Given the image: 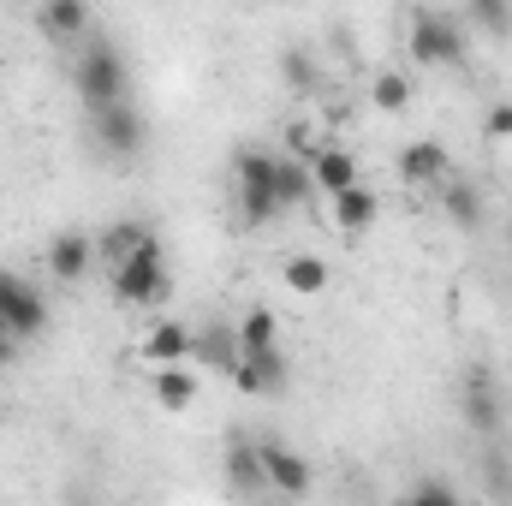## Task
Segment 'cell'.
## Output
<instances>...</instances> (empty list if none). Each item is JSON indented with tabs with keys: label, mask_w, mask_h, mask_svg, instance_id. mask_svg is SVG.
I'll list each match as a JSON object with an SVG mask.
<instances>
[{
	"label": "cell",
	"mask_w": 512,
	"mask_h": 506,
	"mask_svg": "<svg viewBox=\"0 0 512 506\" xmlns=\"http://www.w3.org/2000/svg\"><path fill=\"white\" fill-rule=\"evenodd\" d=\"M72 84H78V96H84L90 114L131 102V66H126V54H120V42H108V36L84 42L78 60H72Z\"/></svg>",
	"instance_id": "6da1fadb"
},
{
	"label": "cell",
	"mask_w": 512,
	"mask_h": 506,
	"mask_svg": "<svg viewBox=\"0 0 512 506\" xmlns=\"http://www.w3.org/2000/svg\"><path fill=\"white\" fill-rule=\"evenodd\" d=\"M108 286H114V298L131 304V310H161L167 292H173V274H167L161 239L143 245V251H131L126 262H114V268H108Z\"/></svg>",
	"instance_id": "7a4b0ae2"
},
{
	"label": "cell",
	"mask_w": 512,
	"mask_h": 506,
	"mask_svg": "<svg viewBox=\"0 0 512 506\" xmlns=\"http://www.w3.org/2000/svg\"><path fill=\"white\" fill-rule=\"evenodd\" d=\"M274 161H280V155H262V149H239V161H233L239 215H245L251 227H268L274 215H286V209H280V185H274Z\"/></svg>",
	"instance_id": "3957f363"
},
{
	"label": "cell",
	"mask_w": 512,
	"mask_h": 506,
	"mask_svg": "<svg viewBox=\"0 0 512 506\" xmlns=\"http://www.w3.org/2000/svg\"><path fill=\"white\" fill-rule=\"evenodd\" d=\"M411 60H423V66H465V24H459V12L417 6L411 12Z\"/></svg>",
	"instance_id": "277c9868"
},
{
	"label": "cell",
	"mask_w": 512,
	"mask_h": 506,
	"mask_svg": "<svg viewBox=\"0 0 512 506\" xmlns=\"http://www.w3.org/2000/svg\"><path fill=\"white\" fill-rule=\"evenodd\" d=\"M0 328H6L12 340H36V334L48 328V298H42L30 280L6 274V268H0Z\"/></svg>",
	"instance_id": "5b68a950"
},
{
	"label": "cell",
	"mask_w": 512,
	"mask_h": 506,
	"mask_svg": "<svg viewBox=\"0 0 512 506\" xmlns=\"http://www.w3.org/2000/svg\"><path fill=\"white\" fill-rule=\"evenodd\" d=\"M90 131H96L102 155H143V143H149V120L137 114V102H120V108L90 114Z\"/></svg>",
	"instance_id": "8992f818"
},
{
	"label": "cell",
	"mask_w": 512,
	"mask_h": 506,
	"mask_svg": "<svg viewBox=\"0 0 512 506\" xmlns=\"http://www.w3.org/2000/svg\"><path fill=\"white\" fill-rule=\"evenodd\" d=\"M256 453H262V477H268V489H280L286 501H304L310 495V459L304 453H292L286 441H256Z\"/></svg>",
	"instance_id": "52a82bcc"
},
{
	"label": "cell",
	"mask_w": 512,
	"mask_h": 506,
	"mask_svg": "<svg viewBox=\"0 0 512 506\" xmlns=\"http://www.w3.org/2000/svg\"><path fill=\"white\" fill-rule=\"evenodd\" d=\"M459 399H465V417H471V429L477 435H495L501 429V387H495V376L483 370V364H471L465 370V381H459Z\"/></svg>",
	"instance_id": "ba28073f"
},
{
	"label": "cell",
	"mask_w": 512,
	"mask_h": 506,
	"mask_svg": "<svg viewBox=\"0 0 512 506\" xmlns=\"http://www.w3.org/2000/svg\"><path fill=\"white\" fill-rule=\"evenodd\" d=\"M286 381H292V364H286L280 346L274 352H256V358H239V370H233V387L239 393H256V399H280Z\"/></svg>",
	"instance_id": "9c48e42d"
},
{
	"label": "cell",
	"mask_w": 512,
	"mask_h": 506,
	"mask_svg": "<svg viewBox=\"0 0 512 506\" xmlns=\"http://www.w3.org/2000/svg\"><path fill=\"white\" fill-rule=\"evenodd\" d=\"M227 489H233L239 501H256V495L268 489V477H262V453H256V435H245V429L227 435Z\"/></svg>",
	"instance_id": "30bf717a"
},
{
	"label": "cell",
	"mask_w": 512,
	"mask_h": 506,
	"mask_svg": "<svg viewBox=\"0 0 512 506\" xmlns=\"http://www.w3.org/2000/svg\"><path fill=\"white\" fill-rule=\"evenodd\" d=\"M399 179L405 185H447L453 179V161H447V143H435V137H417V143H405L399 149Z\"/></svg>",
	"instance_id": "8fae6325"
},
{
	"label": "cell",
	"mask_w": 512,
	"mask_h": 506,
	"mask_svg": "<svg viewBox=\"0 0 512 506\" xmlns=\"http://www.w3.org/2000/svg\"><path fill=\"white\" fill-rule=\"evenodd\" d=\"M310 185H316L328 203L346 197L352 185H364V179H358V155H352V149H316V155H310Z\"/></svg>",
	"instance_id": "7c38bea8"
},
{
	"label": "cell",
	"mask_w": 512,
	"mask_h": 506,
	"mask_svg": "<svg viewBox=\"0 0 512 506\" xmlns=\"http://www.w3.org/2000/svg\"><path fill=\"white\" fill-rule=\"evenodd\" d=\"M36 24H42V36H54L60 48H72V42L90 36V6L84 0H42L36 6Z\"/></svg>",
	"instance_id": "4fadbf2b"
},
{
	"label": "cell",
	"mask_w": 512,
	"mask_h": 506,
	"mask_svg": "<svg viewBox=\"0 0 512 506\" xmlns=\"http://www.w3.org/2000/svg\"><path fill=\"white\" fill-rule=\"evenodd\" d=\"M90 262H96V239H90V233H60V239L48 245V274H54V280H66V286H72V280H84V274H90Z\"/></svg>",
	"instance_id": "5bb4252c"
},
{
	"label": "cell",
	"mask_w": 512,
	"mask_h": 506,
	"mask_svg": "<svg viewBox=\"0 0 512 506\" xmlns=\"http://www.w3.org/2000/svg\"><path fill=\"white\" fill-rule=\"evenodd\" d=\"M191 340H197V334H191L185 322H167V316H161V322L143 328V358H149L155 370H167V364H179V358L191 352Z\"/></svg>",
	"instance_id": "9a60e30c"
},
{
	"label": "cell",
	"mask_w": 512,
	"mask_h": 506,
	"mask_svg": "<svg viewBox=\"0 0 512 506\" xmlns=\"http://www.w3.org/2000/svg\"><path fill=\"white\" fill-rule=\"evenodd\" d=\"M191 352H197L209 370H221V376H233V370H239V358H245V352H239V334H233V328H221V322H209V328L191 340Z\"/></svg>",
	"instance_id": "2e32d148"
},
{
	"label": "cell",
	"mask_w": 512,
	"mask_h": 506,
	"mask_svg": "<svg viewBox=\"0 0 512 506\" xmlns=\"http://www.w3.org/2000/svg\"><path fill=\"white\" fill-rule=\"evenodd\" d=\"M143 245H155V227H149V221H114V227L96 239V256L114 268V262H126L131 251H143Z\"/></svg>",
	"instance_id": "e0dca14e"
},
{
	"label": "cell",
	"mask_w": 512,
	"mask_h": 506,
	"mask_svg": "<svg viewBox=\"0 0 512 506\" xmlns=\"http://www.w3.org/2000/svg\"><path fill=\"white\" fill-rule=\"evenodd\" d=\"M441 209H447V221L465 227V233L483 227V191H477L471 179H447V185H441Z\"/></svg>",
	"instance_id": "ac0fdd59"
},
{
	"label": "cell",
	"mask_w": 512,
	"mask_h": 506,
	"mask_svg": "<svg viewBox=\"0 0 512 506\" xmlns=\"http://www.w3.org/2000/svg\"><path fill=\"white\" fill-rule=\"evenodd\" d=\"M376 215H382V203H376V191H364V185H352L346 197H334V227L340 233H370L376 227Z\"/></svg>",
	"instance_id": "d6986e66"
},
{
	"label": "cell",
	"mask_w": 512,
	"mask_h": 506,
	"mask_svg": "<svg viewBox=\"0 0 512 506\" xmlns=\"http://www.w3.org/2000/svg\"><path fill=\"white\" fill-rule=\"evenodd\" d=\"M149 393H155V405H161V411H185V405L197 399V376H191L185 364H167V370H155V376H149Z\"/></svg>",
	"instance_id": "ffe728a7"
},
{
	"label": "cell",
	"mask_w": 512,
	"mask_h": 506,
	"mask_svg": "<svg viewBox=\"0 0 512 506\" xmlns=\"http://www.w3.org/2000/svg\"><path fill=\"white\" fill-rule=\"evenodd\" d=\"M233 334H239V352H245V358L274 352V340H280V316H274V310H262V304H251V310L239 316V328H233Z\"/></svg>",
	"instance_id": "44dd1931"
},
{
	"label": "cell",
	"mask_w": 512,
	"mask_h": 506,
	"mask_svg": "<svg viewBox=\"0 0 512 506\" xmlns=\"http://www.w3.org/2000/svg\"><path fill=\"white\" fill-rule=\"evenodd\" d=\"M274 185H280V209H298V203H310L316 197V185H310V167L304 161H274Z\"/></svg>",
	"instance_id": "7402d4cb"
},
{
	"label": "cell",
	"mask_w": 512,
	"mask_h": 506,
	"mask_svg": "<svg viewBox=\"0 0 512 506\" xmlns=\"http://www.w3.org/2000/svg\"><path fill=\"white\" fill-rule=\"evenodd\" d=\"M459 24H477V30H495V36H512V6L507 0H477L459 12Z\"/></svg>",
	"instance_id": "603a6c76"
},
{
	"label": "cell",
	"mask_w": 512,
	"mask_h": 506,
	"mask_svg": "<svg viewBox=\"0 0 512 506\" xmlns=\"http://www.w3.org/2000/svg\"><path fill=\"white\" fill-rule=\"evenodd\" d=\"M286 286L292 292H322L328 286V262L322 256H286Z\"/></svg>",
	"instance_id": "cb8c5ba5"
},
{
	"label": "cell",
	"mask_w": 512,
	"mask_h": 506,
	"mask_svg": "<svg viewBox=\"0 0 512 506\" xmlns=\"http://www.w3.org/2000/svg\"><path fill=\"white\" fill-rule=\"evenodd\" d=\"M370 102H376L382 114H399V108L411 102V78H405V72H376V84H370Z\"/></svg>",
	"instance_id": "d4e9b609"
},
{
	"label": "cell",
	"mask_w": 512,
	"mask_h": 506,
	"mask_svg": "<svg viewBox=\"0 0 512 506\" xmlns=\"http://www.w3.org/2000/svg\"><path fill=\"white\" fill-rule=\"evenodd\" d=\"M280 78H286L292 90H316V60L292 42V48H280Z\"/></svg>",
	"instance_id": "484cf974"
},
{
	"label": "cell",
	"mask_w": 512,
	"mask_h": 506,
	"mask_svg": "<svg viewBox=\"0 0 512 506\" xmlns=\"http://www.w3.org/2000/svg\"><path fill=\"white\" fill-rule=\"evenodd\" d=\"M399 506H459V495H453V483H441V477H429V483H417L411 495Z\"/></svg>",
	"instance_id": "4316f807"
},
{
	"label": "cell",
	"mask_w": 512,
	"mask_h": 506,
	"mask_svg": "<svg viewBox=\"0 0 512 506\" xmlns=\"http://www.w3.org/2000/svg\"><path fill=\"white\" fill-rule=\"evenodd\" d=\"M483 131H489V137H512V102H495V108L483 114Z\"/></svg>",
	"instance_id": "83f0119b"
},
{
	"label": "cell",
	"mask_w": 512,
	"mask_h": 506,
	"mask_svg": "<svg viewBox=\"0 0 512 506\" xmlns=\"http://www.w3.org/2000/svg\"><path fill=\"white\" fill-rule=\"evenodd\" d=\"M12 346H18V340H12V334H6V328H0V364H6V358H12Z\"/></svg>",
	"instance_id": "f1b7e54d"
},
{
	"label": "cell",
	"mask_w": 512,
	"mask_h": 506,
	"mask_svg": "<svg viewBox=\"0 0 512 506\" xmlns=\"http://www.w3.org/2000/svg\"><path fill=\"white\" fill-rule=\"evenodd\" d=\"M256 506H262V501H256Z\"/></svg>",
	"instance_id": "f546056e"
}]
</instances>
